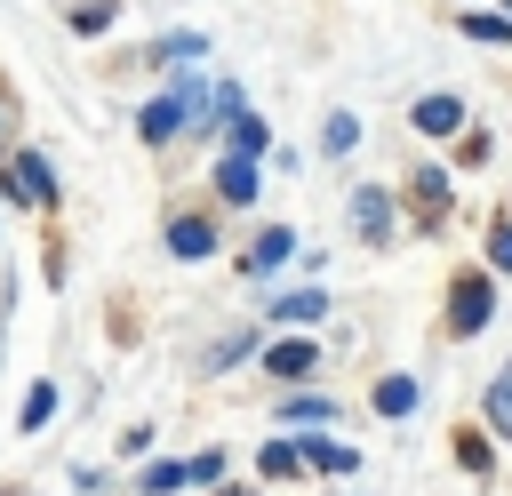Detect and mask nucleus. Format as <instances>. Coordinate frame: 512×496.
<instances>
[{"mask_svg": "<svg viewBox=\"0 0 512 496\" xmlns=\"http://www.w3.org/2000/svg\"><path fill=\"white\" fill-rule=\"evenodd\" d=\"M0 192L24 200V208H56V168H48L40 152H8V160H0Z\"/></svg>", "mask_w": 512, "mask_h": 496, "instance_id": "1", "label": "nucleus"}, {"mask_svg": "<svg viewBox=\"0 0 512 496\" xmlns=\"http://www.w3.org/2000/svg\"><path fill=\"white\" fill-rule=\"evenodd\" d=\"M184 120H200V112L168 88V96H152V104L136 112V136H144V144H176V136H184Z\"/></svg>", "mask_w": 512, "mask_h": 496, "instance_id": "2", "label": "nucleus"}, {"mask_svg": "<svg viewBox=\"0 0 512 496\" xmlns=\"http://www.w3.org/2000/svg\"><path fill=\"white\" fill-rule=\"evenodd\" d=\"M488 304H496V296H488V280H480V272H464V280L448 288V328H456V336H480V328H488Z\"/></svg>", "mask_w": 512, "mask_h": 496, "instance_id": "3", "label": "nucleus"}, {"mask_svg": "<svg viewBox=\"0 0 512 496\" xmlns=\"http://www.w3.org/2000/svg\"><path fill=\"white\" fill-rule=\"evenodd\" d=\"M352 232H360L368 248L392 240V192H384V184H360V192H352Z\"/></svg>", "mask_w": 512, "mask_h": 496, "instance_id": "4", "label": "nucleus"}, {"mask_svg": "<svg viewBox=\"0 0 512 496\" xmlns=\"http://www.w3.org/2000/svg\"><path fill=\"white\" fill-rule=\"evenodd\" d=\"M288 256H296V232H288V224H264V232L248 240V256H240V272H248V280H272V272H280Z\"/></svg>", "mask_w": 512, "mask_h": 496, "instance_id": "5", "label": "nucleus"}, {"mask_svg": "<svg viewBox=\"0 0 512 496\" xmlns=\"http://www.w3.org/2000/svg\"><path fill=\"white\" fill-rule=\"evenodd\" d=\"M168 256H184V264L216 256V224L208 216H168Z\"/></svg>", "mask_w": 512, "mask_h": 496, "instance_id": "6", "label": "nucleus"}, {"mask_svg": "<svg viewBox=\"0 0 512 496\" xmlns=\"http://www.w3.org/2000/svg\"><path fill=\"white\" fill-rule=\"evenodd\" d=\"M264 368H272V376H312V368H320V344L280 336V344H264Z\"/></svg>", "mask_w": 512, "mask_h": 496, "instance_id": "7", "label": "nucleus"}, {"mask_svg": "<svg viewBox=\"0 0 512 496\" xmlns=\"http://www.w3.org/2000/svg\"><path fill=\"white\" fill-rule=\"evenodd\" d=\"M296 456H304V472H352V464H360V448H344V440H328V432L296 440Z\"/></svg>", "mask_w": 512, "mask_h": 496, "instance_id": "8", "label": "nucleus"}, {"mask_svg": "<svg viewBox=\"0 0 512 496\" xmlns=\"http://www.w3.org/2000/svg\"><path fill=\"white\" fill-rule=\"evenodd\" d=\"M216 192H224L232 208H248V200H256V160H240V152H224V160H216Z\"/></svg>", "mask_w": 512, "mask_h": 496, "instance_id": "9", "label": "nucleus"}, {"mask_svg": "<svg viewBox=\"0 0 512 496\" xmlns=\"http://www.w3.org/2000/svg\"><path fill=\"white\" fill-rule=\"evenodd\" d=\"M192 56H208V40H200V32H160V40L144 48V64H192Z\"/></svg>", "mask_w": 512, "mask_h": 496, "instance_id": "10", "label": "nucleus"}, {"mask_svg": "<svg viewBox=\"0 0 512 496\" xmlns=\"http://www.w3.org/2000/svg\"><path fill=\"white\" fill-rule=\"evenodd\" d=\"M224 136H232V152H240V160H264V152H272V128H264L256 112H240V120H224Z\"/></svg>", "mask_w": 512, "mask_h": 496, "instance_id": "11", "label": "nucleus"}, {"mask_svg": "<svg viewBox=\"0 0 512 496\" xmlns=\"http://www.w3.org/2000/svg\"><path fill=\"white\" fill-rule=\"evenodd\" d=\"M416 128H424V136H448V128H464V104H456V96H424V104H416Z\"/></svg>", "mask_w": 512, "mask_h": 496, "instance_id": "12", "label": "nucleus"}, {"mask_svg": "<svg viewBox=\"0 0 512 496\" xmlns=\"http://www.w3.org/2000/svg\"><path fill=\"white\" fill-rule=\"evenodd\" d=\"M40 424H56V384H32L16 400V432H40Z\"/></svg>", "mask_w": 512, "mask_h": 496, "instance_id": "13", "label": "nucleus"}, {"mask_svg": "<svg viewBox=\"0 0 512 496\" xmlns=\"http://www.w3.org/2000/svg\"><path fill=\"white\" fill-rule=\"evenodd\" d=\"M248 352H256V328H232L224 344H208V352H200V368L216 376V368H232V360H248Z\"/></svg>", "mask_w": 512, "mask_h": 496, "instance_id": "14", "label": "nucleus"}, {"mask_svg": "<svg viewBox=\"0 0 512 496\" xmlns=\"http://www.w3.org/2000/svg\"><path fill=\"white\" fill-rule=\"evenodd\" d=\"M320 312H328V296H320V288H288V296L272 304V320H320Z\"/></svg>", "mask_w": 512, "mask_h": 496, "instance_id": "15", "label": "nucleus"}, {"mask_svg": "<svg viewBox=\"0 0 512 496\" xmlns=\"http://www.w3.org/2000/svg\"><path fill=\"white\" fill-rule=\"evenodd\" d=\"M416 408V376H384L376 384V416H408Z\"/></svg>", "mask_w": 512, "mask_h": 496, "instance_id": "16", "label": "nucleus"}, {"mask_svg": "<svg viewBox=\"0 0 512 496\" xmlns=\"http://www.w3.org/2000/svg\"><path fill=\"white\" fill-rule=\"evenodd\" d=\"M136 488H144V496H176V488H192V464H144Z\"/></svg>", "mask_w": 512, "mask_h": 496, "instance_id": "17", "label": "nucleus"}, {"mask_svg": "<svg viewBox=\"0 0 512 496\" xmlns=\"http://www.w3.org/2000/svg\"><path fill=\"white\" fill-rule=\"evenodd\" d=\"M360 144V120L352 112H328V128H320V152H352Z\"/></svg>", "mask_w": 512, "mask_h": 496, "instance_id": "18", "label": "nucleus"}, {"mask_svg": "<svg viewBox=\"0 0 512 496\" xmlns=\"http://www.w3.org/2000/svg\"><path fill=\"white\" fill-rule=\"evenodd\" d=\"M256 464H264L272 480H296V472H304V456H296V440H272V448H264Z\"/></svg>", "mask_w": 512, "mask_h": 496, "instance_id": "19", "label": "nucleus"}, {"mask_svg": "<svg viewBox=\"0 0 512 496\" xmlns=\"http://www.w3.org/2000/svg\"><path fill=\"white\" fill-rule=\"evenodd\" d=\"M488 424H496V432H512V368L488 384Z\"/></svg>", "mask_w": 512, "mask_h": 496, "instance_id": "20", "label": "nucleus"}, {"mask_svg": "<svg viewBox=\"0 0 512 496\" xmlns=\"http://www.w3.org/2000/svg\"><path fill=\"white\" fill-rule=\"evenodd\" d=\"M112 16H120V8H112V0H80V8H72V32H104V24H112Z\"/></svg>", "mask_w": 512, "mask_h": 496, "instance_id": "21", "label": "nucleus"}, {"mask_svg": "<svg viewBox=\"0 0 512 496\" xmlns=\"http://www.w3.org/2000/svg\"><path fill=\"white\" fill-rule=\"evenodd\" d=\"M280 416H288V424H328V416H336V408H328V400H312V392H296V400H288V408H280Z\"/></svg>", "mask_w": 512, "mask_h": 496, "instance_id": "22", "label": "nucleus"}, {"mask_svg": "<svg viewBox=\"0 0 512 496\" xmlns=\"http://www.w3.org/2000/svg\"><path fill=\"white\" fill-rule=\"evenodd\" d=\"M192 464V488H216L224 480V448H200V456H184Z\"/></svg>", "mask_w": 512, "mask_h": 496, "instance_id": "23", "label": "nucleus"}, {"mask_svg": "<svg viewBox=\"0 0 512 496\" xmlns=\"http://www.w3.org/2000/svg\"><path fill=\"white\" fill-rule=\"evenodd\" d=\"M464 40H512V16H464Z\"/></svg>", "mask_w": 512, "mask_h": 496, "instance_id": "24", "label": "nucleus"}, {"mask_svg": "<svg viewBox=\"0 0 512 496\" xmlns=\"http://www.w3.org/2000/svg\"><path fill=\"white\" fill-rule=\"evenodd\" d=\"M488 264L512 272V216H496V232H488Z\"/></svg>", "mask_w": 512, "mask_h": 496, "instance_id": "25", "label": "nucleus"}, {"mask_svg": "<svg viewBox=\"0 0 512 496\" xmlns=\"http://www.w3.org/2000/svg\"><path fill=\"white\" fill-rule=\"evenodd\" d=\"M0 136H8V104H0Z\"/></svg>", "mask_w": 512, "mask_h": 496, "instance_id": "26", "label": "nucleus"}, {"mask_svg": "<svg viewBox=\"0 0 512 496\" xmlns=\"http://www.w3.org/2000/svg\"><path fill=\"white\" fill-rule=\"evenodd\" d=\"M224 496H240V488H224Z\"/></svg>", "mask_w": 512, "mask_h": 496, "instance_id": "27", "label": "nucleus"}, {"mask_svg": "<svg viewBox=\"0 0 512 496\" xmlns=\"http://www.w3.org/2000/svg\"><path fill=\"white\" fill-rule=\"evenodd\" d=\"M504 8H512V0H504Z\"/></svg>", "mask_w": 512, "mask_h": 496, "instance_id": "28", "label": "nucleus"}]
</instances>
